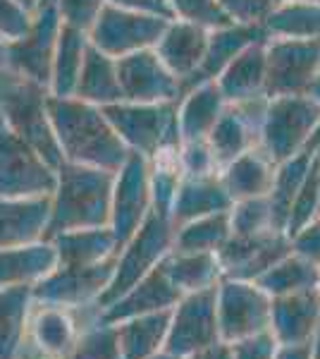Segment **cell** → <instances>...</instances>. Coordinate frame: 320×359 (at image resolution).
Instances as JSON below:
<instances>
[{
    "label": "cell",
    "instance_id": "cell-1",
    "mask_svg": "<svg viewBox=\"0 0 320 359\" xmlns=\"http://www.w3.org/2000/svg\"><path fill=\"white\" fill-rule=\"evenodd\" d=\"M48 115L62 161L118 172L130 156V149L115 135L101 106L77 96L57 98L48 94Z\"/></svg>",
    "mask_w": 320,
    "mask_h": 359
},
{
    "label": "cell",
    "instance_id": "cell-2",
    "mask_svg": "<svg viewBox=\"0 0 320 359\" xmlns=\"http://www.w3.org/2000/svg\"><path fill=\"white\" fill-rule=\"evenodd\" d=\"M115 172L62 161L55 168L50 194V218L46 240L67 230L106 228L110 223V196Z\"/></svg>",
    "mask_w": 320,
    "mask_h": 359
},
{
    "label": "cell",
    "instance_id": "cell-3",
    "mask_svg": "<svg viewBox=\"0 0 320 359\" xmlns=\"http://www.w3.org/2000/svg\"><path fill=\"white\" fill-rule=\"evenodd\" d=\"M172 242H174V225L170 221V216L151 208L137 233L120 247L118 259H115L113 278H110L108 287L94 304L98 306V311L106 309L108 304H113L132 285H137L151 269H155L172 252Z\"/></svg>",
    "mask_w": 320,
    "mask_h": 359
},
{
    "label": "cell",
    "instance_id": "cell-4",
    "mask_svg": "<svg viewBox=\"0 0 320 359\" xmlns=\"http://www.w3.org/2000/svg\"><path fill=\"white\" fill-rule=\"evenodd\" d=\"M320 118V106L311 96H270L265 98L260 118L258 149L272 163L306 151L308 137Z\"/></svg>",
    "mask_w": 320,
    "mask_h": 359
},
{
    "label": "cell",
    "instance_id": "cell-5",
    "mask_svg": "<svg viewBox=\"0 0 320 359\" xmlns=\"http://www.w3.org/2000/svg\"><path fill=\"white\" fill-rule=\"evenodd\" d=\"M115 135L130 154L153 158L160 149L179 144L177 101L172 103H132L120 101L103 108Z\"/></svg>",
    "mask_w": 320,
    "mask_h": 359
},
{
    "label": "cell",
    "instance_id": "cell-6",
    "mask_svg": "<svg viewBox=\"0 0 320 359\" xmlns=\"http://www.w3.org/2000/svg\"><path fill=\"white\" fill-rule=\"evenodd\" d=\"M0 118L48 165L57 168L62 163V151L57 147L53 125H50L48 89L46 86L17 79L5 91L3 103H0Z\"/></svg>",
    "mask_w": 320,
    "mask_h": 359
},
{
    "label": "cell",
    "instance_id": "cell-7",
    "mask_svg": "<svg viewBox=\"0 0 320 359\" xmlns=\"http://www.w3.org/2000/svg\"><path fill=\"white\" fill-rule=\"evenodd\" d=\"M55 189V168L22 142L0 118V199L50 196Z\"/></svg>",
    "mask_w": 320,
    "mask_h": 359
},
{
    "label": "cell",
    "instance_id": "cell-8",
    "mask_svg": "<svg viewBox=\"0 0 320 359\" xmlns=\"http://www.w3.org/2000/svg\"><path fill=\"white\" fill-rule=\"evenodd\" d=\"M215 314L223 343L270 331V297L256 283L220 278Z\"/></svg>",
    "mask_w": 320,
    "mask_h": 359
},
{
    "label": "cell",
    "instance_id": "cell-9",
    "mask_svg": "<svg viewBox=\"0 0 320 359\" xmlns=\"http://www.w3.org/2000/svg\"><path fill=\"white\" fill-rule=\"evenodd\" d=\"M170 17L137 13V10L106 5L89 32V41L110 57H125L137 50L153 48Z\"/></svg>",
    "mask_w": 320,
    "mask_h": 359
},
{
    "label": "cell",
    "instance_id": "cell-10",
    "mask_svg": "<svg viewBox=\"0 0 320 359\" xmlns=\"http://www.w3.org/2000/svg\"><path fill=\"white\" fill-rule=\"evenodd\" d=\"M320 72V41L267 39L265 41V94L306 96Z\"/></svg>",
    "mask_w": 320,
    "mask_h": 359
},
{
    "label": "cell",
    "instance_id": "cell-11",
    "mask_svg": "<svg viewBox=\"0 0 320 359\" xmlns=\"http://www.w3.org/2000/svg\"><path fill=\"white\" fill-rule=\"evenodd\" d=\"M215 299H218V285L182 294V299L172 306L170 328H167L162 352L187 359L194 352L203 350V347L218 343L220 331L218 314H215Z\"/></svg>",
    "mask_w": 320,
    "mask_h": 359
},
{
    "label": "cell",
    "instance_id": "cell-12",
    "mask_svg": "<svg viewBox=\"0 0 320 359\" xmlns=\"http://www.w3.org/2000/svg\"><path fill=\"white\" fill-rule=\"evenodd\" d=\"M151 208H153V199H151L148 158L130 154L120 170L115 172L113 196H110L108 228L113 230L118 247H122L137 233Z\"/></svg>",
    "mask_w": 320,
    "mask_h": 359
},
{
    "label": "cell",
    "instance_id": "cell-13",
    "mask_svg": "<svg viewBox=\"0 0 320 359\" xmlns=\"http://www.w3.org/2000/svg\"><path fill=\"white\" fill-rule=\"evenodd\" d=\"M60 27L62 20L57 15L55 5H39L25 36L10 41V72L20 74V79L48 89Z\"/></svg>",
    "mask_w": 320,
    "mask_h": 359
},
{
    "label": "cell",
    "instance_id": "cell-14",
    "mask_svg": "<svg viewBox=\"0 0 320 359\" xmlns=\"http://www.w3.org/2000/svg\"><path fill=\"white\" fill-rule=\"evenodd\" d=\"M115 259L118 254L94 266H55L32 287L34 302L65 306L72 311L86 304H96L113 278Z\"/></svg>",
    "mask_w": 320,
    "mask_h": 359
},
{
    "label": "cell",
    "instance_id": "cell-15",
    "mask_svg": "<svg viewBox=\"0 0 320 359\" xmlns=\"http://www.w3.org/2000/svg\"><path fill=\"white\" fill-rule=\"evenodd\" d=\"M122 98L132 103H172L184 94V84L162 65L153 48L118 57Z\"/></svg>",
    "mask_w": 320,
    "mask_h": 359
},
{
    "label": "cell",
    "instance_id": "cell-16",
    "mask_svg": "<svg viewBox=\"0 0 320 359\" xmlns=\"http://www.w3.org/2000/svg\"><path fill=\"white\" fill-rule=\"evenodd\" d=\"M289 252L292 247L287 235L280 230H265L256 235H230V240L215 254L223 269V278L253 283Z\"/></svg>",
    "mask_w": 320,
    "mask_h": 359
},
{
    "label": "cell",
    "instance_id": "cell-17",
    "mask_svg": "<svg viewBox=\"0 0 320 359\" xmlns=\"http://www.w3.org/2000/svg\"><path fill=\"white\" fill-rule=\"evenodd\" d=\"M265 98L249 103H227L220 113L218 123L213 125L208 135V147L215 156V163L223 168L232 158L242 156L249 149L258 147L260 135V118H263Z\"/></svg>",
    "mask_w": 320,
    "mask_h": 359
},
{
    "label": "cell",
    "instance_id": "cell-18",
    "mask_svg": "<svg viewBox=\"0 0 320 359\" xmlns=\"http://www.w3.org/2000/svg\"><path fill=\"white\" fill-rule=\"evenodd\" d=\"M206 43H208V29L196 27L191 22L170 20L167 27L162 29L153 50L162 60V65L170 69L174 77L184 84V89H187L189 84L201 79L199 72H201L203 55H206Z\"/></svg>",
    "mask_w": 320,
    "mask_h": 359
},
{
    "label": "cell",
    "instance_id": "cell-19",
    "mask_svg": "<svg viewBox=\"0 0 320 359\" xmlns=\"http://www.w3.org/2000/svg\"><path fill=\"white\" fill-rule=\"evenodd\" d=\"M179 299H182V292L172 285L170 276H167L165 266L160 262L155 269H151L137 285H132L122 297H118L113 304H108L106 309L98 311V321L120 323L132 316L172 309Z\"/></svg>",
    "mask_w": 320,
    "mask_h": 359
},
{
    "label": "cell",
    "instance_id": "cell-20",
    "mask_svg": "<svg viewBox=\"0 0 320 359\" xmlns=\"http://www.w3.org/2000/svg\"><path fill=\"white\" fill-rule=\"evenodd\" d=\"M320 328L318 287L270 297V333L277 345L308 343Z\"/></svg>",
    "mask_w": 320,
    "mask_h": 359
},
{
    "label": "cell",
    "instance_id": "cell-21",
    "mask_svg": "<svg viewBox=\"0 0 320 359\" xmlns=\"http://www.w3.org/2000/svg\"><path fill=\"white\" fill-rule=\"evenodd\" d=\"M79 338V328L72 309L55 304L34 302L27 326V345L43 359H60L72 350Z\"/></svg>",
    "mask_w": 320,
    "mask_h": 359
},
{
    "label": "cell",
    "instance_id": "cell-22",
    "mask_svg": "<svg viewBox=\"0 0 320 359\" xmlns=\"http://www.w3.org/2000/svg\"><path fill=\"white\" fill-rule=\"evenodd\" d=\"M227 101L220 94L215 79H199L184 89L177 101V130L179 142H201L208 139Z\"/></svg>",
    "mask_w": 320,
    "mask_h": 359
},
{
    "label": "cell",
    "instance_id": "cell-23",
    "mask_svg": "<svg viewBox=\"0 0 320 359\" xmlns=\"http://www.w3.org/2000/svg\"><path fill=\"white\" fill-rule=\"evenodd\" d=\"M50 218V196L0 199V249L46 240Z\"/></svg>",
    "mask_w": 320,
    "mask_h": 359
},
{
    "label": "cell",
    "instance_id": "cell-24",
    "mask_svg": "<svg viewBox=\"0 0 320 359\" xmlns=\"http://www.w3.org/2000/svg\"><path fill=\"white\" fill-rule=\"evenodd\" d=\"M265 41H256L215 77L227 103H249L267 98L265 94Z\"/></svg>",
    "mask_w": 320,
    "mask_h": 359
},
{
    "label": "cell",
    "instance_id": "cell-25",
    "mask_svg": "<svg viewBox=\"0 0 320 359\" xmlns=\"http://www.w3.org/2000/svg\"><path fill=\"white\" fill-rule=\"evenodd\" d=\"M230 208L232 199L225 192L218 172L206 177H182L170 208V221L177 228V225L189 223L194 218L230 211Z\"/></svg>",
    "mask_w": 320,
    "mask_h": 359
},
{
    "label": "cell",
    "instance_id": "cell-26",
    "mask_svg": "<svg viewBox=\"0 0 320 359\" xmlns=\"http://www.w3.org/2000/svg\"><path fill=\"white\" fill-rule=\"evenodd\" d=\"M272 172H275V163L256 147L225 163L218 175L225 192L230 194L232 204H235L242 199L267 196L272 184Z\"/></svg>",
    "mask_w": 320,
    "mask_h": 359
},
{
    "label": "cell",
    "instance_id": "cell-27",
    "mask_svg": "<svg viewBox=\"0 0 320 359\" xmlns=\"http://www.w3.org/2000/svg\"><path fill=\"white\" fill-rule=\"evenodd\" d=\"M57 266V254L50 240L29 242L22 247L0 249V290L13 285H36Z\"/></svg>",
    "mask_w": 320,
    "mask_h": 359
},
{
    "label": "cell",
    "instance_id": "cell-28",
    "mask_svg": "<svg viewBox=\"0 0 320 359\" xmlns=\"http://www.w3.org/2000/svg\"><path fill=\"white\" fill-rule=\"evenodd\" d=\"M74 96L101 108L125 101V98H122V89H120V79H118V60L106 55L103 50H98L91 41L86 46Z\"/></svg>",
    "mask_w": 320,
    "mask_h": 359
},
{
    "label": "cell",
    "instance_id": "cell-29",
    "mask_svg": "<svg viewBox=\"0 0 320 359\" xmlns=\"http://www.w3.org/2000/svg\"><path fill=\"white\" fill-rule=\"evenodd\" d=\"M170 316L172 309H162L115 323L122 359H148L162 352L167 328H170Z\"/></svg>",
    "mask_w": 320,
    "mask_h": 359
},
{
    "label": "cell",
    "instance_id": "cell-30",
    "mask_svg": "<svg viewBox=\"0 0 320 359\" xmlns=\"http://www.w3.org/2000/svg\"><path fill=\"white\" fill-rule=\"evenodd\" d=\"M57 254V266H94L120 252L113 230L108 228H86L67 230L50 237Z\"/></svg>",
    "mask_w": 320,
    "mask_h": 359
},
{
    "label": "cell",
    "instance_id": "cell-31",
    "mask_svg": "<svg viewBox=\"0 0 320 359\" xmlns=\"http://www.w3.org/2000/svg\"><path fill=\"white\" fill-rule=\"evenodd\" d=\"M265 32L260 25H239V22H230L225 27L211 29L208 32L206 55L201 62V79H215L223 69L235 60L237 55L244 53L249 46L256 41H263Z\"/></svg>",
    "mask_w": 320,
    "mask_h": 359
},
{
    "label": "cell",
    "instance_id": "cell-32",
    "mask_svg": "<svg viewBox=\"0 0 320 359\" xmlns=\"http://www.w3.org/2000/svg\"><path fill=\"white\" fill-rule=\"evenodd\" d=\"M260 27H263L267 39L320 41V0L275 3Z\"/></svg>",
    "mask_w": 320,
    "mask_h": 359
},
{
    "label": "cell",
    "instance_id": "cell-33",
    "mask_svg": "<svg viewBox=\"0 0 320 359\" xmlns=\"http://www.w3.org/2000/svg\"><path fill=\"white\" fill-rule=\"evenodd\" d=\"M32 309V285H13L0 290V359H17L27 347Z\"/></svg>",
    "mask_w": 320,
    "mask_h": 359
},
{
    "label": "cell",
    "instance_id": "cell-34",
    "mask_svg": "<svg viewBox=\"0 0 320 359\" xmlns=\"http://www.w3.org/2000/svg\"><path fill=\"white\" fill-rule=\"evenodd\" d=\"M86 46H89V34L86 32H79V29L67 25L60 27L55 55H53V67H50V82H48L50 96L57 98L74 96Z\"/></svg>",
    "mask_w": 320,
    "mask_h": 359
},
{
    "label": "cell",
    "instance_id": "cell-35",
    "mask_svg": "<svg viewBox=\"0 0 320 359\" xmlns=\"http://www.w3.org/2000/svg\"><path fill=\"white\" fill-rule=\"evenodd\" d=\"M172 285L182 294L213 287L223 278L218 254L215 252H172L162 259Z\"/></svg>",
    "mask_w": 320,
    "mask_h": 359
},
{
    "label": "cell",
    "instance_id": "cell-36",
    "mask_svg": "<svg viewBox=\"0 0 320 359\" xmlns=\"http://www.w3.org/2000/svg\"><path fill=\"white\" fill-rule=\"evenodd\" d=\"M311 158L313 154L304 151L275 165L270 192H267V204H270V213H272V228L280 230V233H284V228H287L289 211H292L296 194H299L301 184H304V180L308 175Z\"/></svg>",
    "mask_w": 320,
    "mask_h": 359
},
{
    "label": "cell",
    "instance_id": "cell-37",
    "mask_svg": "<svg viewBox=\"0 0 320 359\" xmlns=\"http://www.w3.org/2000/svg\"><path fill=\"white\" fill-rule=\"evenodd\" d=\"M253 283L267 297L311 290V287H318V266H313L311 262H306V259L289 252L287 257L280 259L277 264H272Z\"/></svg>",
    "mask_w": 320,
    "mask_h": 359
},
{
    "label": "cell",
    "instance_id": "cell-38",
    "mask_svg": "<svg viewBox=\"0 0 320 359\" xmlns=\"http://www.w3.org/2000/svg\"><path fill=\"white\" fill-rule=\"evenodd\" d=\"M230 211L194 218L174 228V252H218L230 240Z\"/></svg>",
    "mask_w": 320,
    "mask_h": 359
},
{
    "label": "cell",
    "instance_id": "cell-39",
    "mask_svg": "<svg viewBox=\"0 0 320 359\" xmlns=\"http://www.w3.org/2000/svg\"><path fill=\"white\" fill-rule=\"evenodd\" d=\"M60 359H122L115 323L96 321V326L79 333L72 350L67 355H62Z\"/></svg>",
    "mask_w": 320,
    "mask_h": 359
},
{
    "label": "cell",
    "instance_id": "cell-40",
    "mask_svg": "<svg viewBox=\"0 0 320 359\" xmlns=\"http://www.w3.org/2000/svg\"><path fill=\"white\" fill-rule=\"evenodd\" d=\"M320 216V184H318V168H316V156L311 158V168H308V175L301 184L299 194H296L292 211H289L287 218V228L284 233L294 235L296 230H301L304 225H308L311 221H316Z\"/></svg>",
    "mask_w": 320,
    "mask_h": 359
},
{
    "label": "cell",
    "instance_id": "cell-41",
    "mask_svg": "<svg viewBox=\"0 0 320 359\" xmlns=\"http://www.w3.org/2000/svg\"><path fill=\"white\" fill-rule=\"evenodd\" d=\"M230 225L232 235H256L265 233V230H275L267 196L235 201L230 208Z\"/></svg>",
    "mask_w": 320,
    "mask_h": 359
},
{
    "label": "cell",
    "instance_id": "cell-42",
    "mask_svg": "<svg viewBox=\"0 0 320 359\" xmlns=\"http://www.w3.org/2000/svg\"><path fill=\"white\" fill-rule=\"evenodd\" d=\"M165 3L170 8L172 20L191 22V25L203 27L208 32L230 25V20H227L223 8L218 5V0H165Z\"/></svg>",
    "mask_w": 320,
    "mask_h": 359
},
{
    "label": "cell",
    "instance_id": "cell-43",
    "mask_svg": "<svg viewBox=\"0 0 320 359\" xmlns=\"http://www.w3.org/2000/svg\"><path fill=\"white\" fill-rule=\"evenodd\" d=\"M179 165H182L184 177H206L220 172L206 139H201V142H179Z\"/></svg>",
    "mask_w": 320,
    "mask_h": 359
},
{
    "label": "cell",
    "instance_id": "cell-44",
    "mask_svg": "<svg viewBox=\"0 0 320 359\" xmlns=\"http://www.w3.org/2000/svg\"><path fill=\"white\" fill-rule=\"evenodd\" d=\"M57 15H60L62 25L74 27L79 32H91L96 25L101 10L106 8V0H53Z\"/></svg>",
    "mask_w": 320,
    "mask_h": 359
},
{
    "label": "cell",
    "instance_id": "cell-45",
    "mask_svg": "<svg viewBox=\"0 0 320 359\" xmlns=\"http://www.w3.org/2000/svg\"><path fill=\"white\" fill-rule=\"evenodd\" d=\"M230 22L239 25H263L267 13L272 10V0H218Z\"/></svg>",
    "mask_w": 320,
    "mask_h": 359
},
{
    "label": "cell",
    "instance_id": "cell-46",
    "mask_svg": "<svg viewBox=\"0 0 320 359\" xmlns=\"http://www.w3.org/2000/svg\"><path fill=\"white\" fill-rule=\"evenodd\" d=\"M32 10H27L17 0H0V36L5 41H15V39L25 36V32L32 25Z\"/></svg>",
    "mask_w": 320,
    "mask_h": 359
},
{
    "label": "cell",
    "instance_id": "cell-47",
    "mask_svg": "<svg viewBox=\"0 0 320 359\" xmlns=\"http://www.w3.org/2000/svg\"><path fill=\"white\" fill-rule=\"evenodd\" d=\"M289 247H292V254H296V257L306 259L313 266H320V218L296 230L294 235H289Z\"/></svg>",
    "mask_w": 320,
    "mask_h": 359
},
{
    "label": "cell",
    "instance_id": "cell-48",
    "mask_svg": "<svg viewBox=\"0 0 320 359\" xmlns=\"http://www.w3.org/2000/svg\"><path fill=\"white\" fill-rule=\"evenodd\" d=\"M230 347H232V359H272L277 350V340L272 338L270 331H263L251 335V338L230 343Z\"/></svg>",
    "mask_w": 320,
    "mask_h": 359
},
{
    "label": "cell",
    "instance_id": "cell-49",
    "mask_svg": "<svg viewBox=\"0 0 320 359\" xmlns=\"http://www.w3.org/2000/svg\"><path fill=\"white\" fill-rule=\"evenodd\" d=\"M108 5L115 8H125V10H137V13H151V15H160V17H170V8H167L165 0H106Z\"/></svg>",
    "mask_w": 320,
    "mask_h": 359
},
{
    "label": "cell",
    "instance_id": "cell-50",
    "mask_svg": "<svg viewBox=\"0 0 320 359\" xmlns=\"http://www.w3.org/2000/svg\"><path fill=\"white\" fill-rule=\"evenodd\" d=\"M311 352H313V340L296 343V345H277L272 359H311Z\"/></svg>",
    "mask_w": 320,
    "mask_h": 359
},
{
    "label": "cell",
    "instance_id": "cell-51",
    "mask_svg": "<svg viewBox=\"0 0 320 359\" xmlns=\"http://www.w3.org/2000/svg\"><path fill=\"white\" fill-rule=\"evenodd\" d=\"M187 359H232V347H230V343L218 340V343L203 347V350L194 352V355L187 357Z\"/></svg>",
    "mask_w": 320,
    "mask_h": 359
},
{
    "label": "cell",
    "instance_id": "cell-52",
    "mask_svg": "<svg viewBox=\"0 0 320 359\" xmlns=\"http://www.w3.org/2000/svg\"><path fill=\"white\" fill-rule=\"evenodd\" d=\"M306 154H320V118L316 127H313L311 137H308V144H306Z\"/></svg>",
    "mask_w": 320,
    "mask_h": 359
},
{
    "label": "cell",
    "instance_id": "cell-53",
    "mask_svg": "<svg viewBox=\"0 0 320 359\" xmlns=\"http://www.w3.org/2000/svg\"><path fill=\"white\" fill-rule=\"evenodd\" d=\"M10 69V41L0 36V72Z\"/></svg>",
    "mask_w": 320,
    "mask_h": 359
},
{
    "label": "cell",
    "instance_id": "cell-54",
    "mask_svg": "<svg viewBox=\"0 0 320 359\" xmlns=\"http://www.w3.org/2000/svg\"><path fill=\"white\" fill-rule=\"evenodd\" d=\"M306 96H311L313 101H316L318 106H320V72H318V77L313 79V84H311V89H308V94H306Z\"/></svg>",
    "mask_w": 320,
    "mask_h": 359
},
{
    "label": "cell",
    "instance_id": "cell-55",
    "mask_svg": "<svg viewBox=\"0 0 320 359\" xmlns=\"http://www.w3.org/2000/svg\"><path fill=\"white\" fill-rule=\"evenodd\" d=\"M311 359H320V328L313 335V352H311Z\"/></svg>",
    "mask_w": 320,
    "mask_h": 359
},
{
    "label": "cell",
    "instance_id": "cell-56",
    "mask_svg": "<svg viewBox=\"0 0 320 359\" xmlns=\"http://www.w3.org/2000/svg\"><path fill=\"white\" fill-rule=\"evenodd\" d=\"M17 359H43V357L36 355V352H34V350H29V347H25V350H22V355L17 357Z\"/></svg>",
    "mask_w": 320,
    "mask_h": 359
},
{
    "label": "cell",
    "instance_id": "cell-57",
    "mask_svg": "<svg viewBox=\"0 0 320 359\" xmlns=\"http://www.w3.org/2000/svg\"><path fill=\"white\" fill-rule=\"evenodd\" d=\"M17 3H22L27 10H32V13H36V8H39V0H17Z\"/></svg>",
    "mask_w": 320,
    "mask_h": 359
},
{
    "label": "cell",
    "instance_id": "cell-58",
    "mask_svg": "<svg viewBox=\"0 0 320 359\" xmlns=\"http://www.w3.org/2000/svg\"><path fill=\"white\" fill-rule=\"evenodd\" d=\"M148 359H179V357H172V355H167V352H158V355H153Z\"/></svg>",
    "mask_w": 320,
    "mask_h": 359
},
{
    "label": "cell",
    "instance_id": "cell-59",
    "mask_svg": "<svg viewBox=\"0 0 320 359\" xmlns=\"http://www.w3.org/2000/svg\"><path fill=\"white\" fill-rule=\"evenodd\" d=\"M316 156V168H318V184H320V154H313Z\"/></svg>",
    "mask_w": 320,
    "mask_h": 359
},
{
    "label": "cell",
    "instance_id": "cell-60",
    "mask_svg": "<svg viewBox=\"0 0 320 359\" xmlns=\"http://www.w3.org/2000/svg\"><path fill=\"white\" fill-rule=\"evenodd\" d=\"M318 292H320V266H318Z\"/></svg>",
    "mask_w": 320,
    "mask_h": 359
},
{
    "label": "cell",
    "instance_id": "cell-61",
    "mask_svg": "<svg viewBox=\"0 0 320 359\" xmlns=\"http://www.w3.org/2000/svg\"><path fill=\"white\" fill-rule=\"evenodd\" d=\"M46 3H53V0H39V5H46Z\"/></svg>",
    "mask_w": 320,
    "mask_h": 359
},
{
    "label": "cell",
    "instance_id": "cell-62",
    "mask_svg": "<svg viewBox=\"0 0 320 359\" xmlns=\"http://www.w3.org/2000/svg\"><path fill=\"white\" fill-rule=\"evenodd\" d=\"M272 3H284V0H272Z\"/></svg>",
    "mask_w": 320,
    "mask_h": 359
},
{
    "label": "cell",
    "instance_id": "cell-63",
    "mask_svg": "<svg viewBox=\"0 0 320 359\" xmlns=\"http://www.w3.org/2000/svg\"><path fill=\"white\" fill-rule=\"evenodd\" d=\"M318 218H320V216H318Z\"/></svg>",
    "mask_w": 320,
    "mask_h": 359
}]
</instances>
